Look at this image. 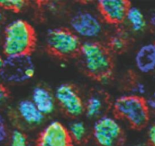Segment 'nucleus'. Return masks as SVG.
<instances>
[{
  "label": "nucleus",
  "instance_id": "nucleus-15",
  "mask_svg": "<svg viewBox=\"0 0 155 146\" xmlns=\"http://www.w3.org/2000/svg\"><path fill=\"white\" fill-rule=\"evenodd\" d=\"M104 99L98 95H93L89 97L84 103V113L90 119L99 118L104 110Z\"/></svg>",
  "mask_w": 155,
  "mask_h": 146
},
{
  "label": "nucleus",
  "instance_id": "nucleus-3",
  "mask_svg": "<svg viewBox=\"0 0 155 146\" xmlns=\"http://www.w3.org/2000/svg\"><path fill=\"white\" fill-rule=\"evenodd\" d=\"M116 114L136 129L144 127L149 121V109L145 100L134 95H123L115 101Z\"/></svg>",
  "mask_w": 155,
  "mask_h": 146
},
{
  "label": "nucleus",
  "instance_id": "nucleus-7",
  "mask_svg": "<svg viewBox=\"0 0 155 146\" xmlns=\"http://www.w3.org/2000/svg\"><path fill=\"white\" fill-rule=\"evenodd\" d=\"M122 135L121 125L111 116H101L94 123L93 137L99 146H116Z\"/></svg>",
  "mask_w": 155,
  "mask_h": 146
},
{
  "label": "nucleus",
  "instance_id": "nucleus-5",
  "mask_svg": "<svg viewBox=\"0 0 155 146\" xmlns=\"http://www.w3.org/2000/svg\"><path fill=\"white\" fill-rule=\"evenodd\" d=\"M49 49L60 56H71L79 53L81 43L74 33L64 28L48 30L46 37Z\"/></svg>",
  "mask_w": 155,
  "mask_h": 146
},
{
  "label": "nucleus",
  "instance_id": "nucleus-22",
  "mask_svg": "<svg viewBox=\"0 0 155 146\" xmlns=\"http://www.w3.org/2000/svg\"><path fill=\"white\" fill-rule=\"evenodd\" d=\"M8 99V92L3 84L0 82V107H3Z\"/></svg>",
  "mask_w": 155,
  "mask_h": 146
},
{
  "label": "nucleus",
  "instance_id": "nucleus-18",
  "mask_svg": "<svg viewBox=\"0 0 155 146\" xmlns=\"http://www.w3.org/2000/svg\"><path fill=\"white\" fill-rule=\"evenodd\" d=\"M27 2L24 0H3L0 1V7L7 10L20 12L26 6Z\"/></svg>",
  "mask_w": 155,
  "mask_h": 146
},
{
  "label": "nucleus",
  "instance_id": "nucleus-24",
  "mask_svg": "<svg viewBox=\"0 0 155 146\" xmlns=\"http://www.w3.org/2000/svg\"><path fill=\"white\" fill-rule=\"evenodd\" d=\"M146 104L148 107L149 111H155V92H153L150 96L145 100Z\"/></svg>",
  "mask_w": 155,
  "mask_h": 146
},
{
  "label": "nucleus",
  "instance_id": "nucleus-9",
  "mask_svg": "<svg viewBox=\"0 0 155 146\" xmlns=\"http://www.w3.org/2000/svg\"><path fill=\"white\" fill-rule=\"evenodd\" d=\"M67 128L61 122H50L44 128L37 139V146H73Z\"/></svg>",
  "mask_w": 155,
  "mask_h": 146
},
{
  "label": "nucleus",
  "instance_id": "nucleus-21",
  "mask_svg": "<svg viewBox=\"0 0 155 146\" xmlns=\"http://www.w3.org/2000/svg\"><path fill=\"white\" fill-rule=\"evenodd\" d=\"M146 92H147V88H146L145 85L142 82H137L134 85L133 88H132V95L143 98Z\"/></svg>",
  "mask_w": 155,
  "mask_h": 146
},
{
  "label": "nucleus",
  "instance_id": "nucleus-1",
  "mask_svg": "<svg viewBox=\"0 0 155 146\" xmlns=\"http://www.w3.org/2000/svg\"><path fill=\"white\" fill-rule=\"evenodd\" d=\"M79 53L86 71L91 76L106 83L111 78L112 62L107 49L94 41L81 44Z\"/></svg>",
  "mask_w": 155,
  "mask_h": 146
},
{
  "label": "nucleus",
  "instance_id": "nucleus-26",
  "mask_svg": "<svg viewBox=\"0 0 155 146\" xmlns=\"http://www.w3.org/2000/svg\"><path fill=\"white\" fill-rule=\"evenodd\" d=\"M56 8H57V5L55 2H50V3L48 4V9L50 12H55Z\"/></svg>",
  "mask_w": 155,
  "mask_h": 146
},
{
  "label": "nucleus",
  "instance_id": "nucleus-11",
  "mask_svg": "<svg viewBox=\"0 0 155 146\" xmlns=\"http://www.w3.org/2000/svg\"><path fill=\"white\" fill-rule=\"evenodd\" d=\"M135 64L141 73L148 74L155 70V43L144 44L137 50Z\"/></svg>",
  "mask_w": 155,
  "mask_h": 146
},
{
  "label": "nucleus",
  "instance_id": "nucleus-20",
  "mask_svg": "<svg viewBox=\"0 0 155 146\" xmlns=\"http://www.w3.org/2000/svg\"><path fill=\"white\" fill-rule=\"evenodd\" d=\"M8 136L6 121L2 115H0V144H2Z\"/></svg>",
  "mask_w": 155,
  "mask_h": 146
},
{
  "label": "nucleus",
  "instance_id": "nucleus-19",
  "mask_svg": "<svg viewBox=\"0 0 155 146\" xmlns=\"http://www.w3.org/2000/svg\"><path fill=\"white\" fill-rule=\"evenodd\" d=\"M126 41L121 35H115L110 38V47L116 52H121L126 48Z\"/></svg>",
  "mask_w": 155,
  "mask_h": 146
},
{
  "label": "nucleus",
  "instance_id": "nucleus-8",
  "mask_svg": "<svg viewBox=\"0 0 155 146\" xmlns=\"http://www.w3.org/2000/svg\"><path fill=\"white\" fill-rule=\"evenodd\" d=\"M54 98L63 111L71 117H78L84 113V103L71 85L64 83L57 86Z\"/></svg>",
  "mask_w": 155,
  "mask_h": 146
},
{
  "label": "nucleus",
  "instance_id": "nucleus-4",
  "mask_svg": "<svg viewBox=\"0 0 155 146\" xmlns=\"http://www.w3.org/2000/svg\"><path fill=\"white\" fill-rule=\"evenodd\" d=\"M35 71V64L30 54L6 56L0 78L8 84H21L34 78Z\"/></svg>",
  "mask_w": 155,
  "mask_h": 146
},
{
  "label": "nucleus",
  "instance_id": "nucleus-25",
  "mask_svg": "<svg viewBox=\"0 0 155 146\" xmlns=\"http://www.w3.org/2000/svg\"><path fill=\"white\" fill-rule=\"evenodd\" d=\"M149 24L152 28H155V12H153L149 17Z\"/></svg>",
  "mask_w": 155,
  "mask_h": 146
},
{
  "label": "nucleus",
  "instance_id": "nucleus-10",
  "mask_svg": "<svg viewBox=\"0 0 155 146\" xmlns=\"http://www.w3.org/2000/svg\"><path fill=\"white\" fill-rule=\"evenodd\" d=\"M97 5L102 17L112 24L124 22L131 6L128 1L124 0H101L97 2Z\"/></svg>",
  "mask_w": 155,
  "mask_h": 146
},
{
  "label": "nucleus",
  "instance_id": "nucleus-12",
  "mask_svg": "<svg viewBox=\"0 0 155 146\" xmlns=\"http://www.w3.org/2000/svg\"><path fill=\"white\" fill-rule=\"evenodd\" d=\"M31 101L44 116L50 115L56 109L54 95L43 86H37L32 91Z\"/></svg>",
  "mask_w": 155,
  "mask_h": 146
},
{
  "label": "nucleus",
  "instance_id": "nucleus-13",
  "mask_svg": "<svg viewBox=\"0 0 155 146\" xmlns=\"http://www.w3.org/2000/svg\"><path fill=\"white\" fill-rule=\"evenodd\" d=\"M17 111L21 120L29 126H39L45 119V116L39 111L31 100L21 101L18 104Z\"/></svg>",
  "mask_w": 155,
  "mask_h": 146
},
{
  "label": "nucleus",
  "instance_id": "nucleus-2",
  "mask_svg": "<svg viewBox=\"0 0 155 146\" xmlns=\"http://www.w3.org/2000/svg\"><path fill=\"white\" fill-rule=\"evenodd\" d=\"M34 44V31L25 20L15 19L7 25L3 41V52L6 56L30 54Z\"/></svg>",
  "mask_w": 155,
  "mask_h": 146
},
{
  "label": "nucleus",
  "instance_id": "nucleus-27",
  "mask_svg": "<svg viewBox=\"0 0 155 146\" xmlns=\"http://www.w3.org/2000/svg\"><path fill=\"white\" fill-rule=\"evenodd\" d=\"M3 19H4L3 12H2V8L0 7V23L3 21Z\"/></svg>",
  "mask_w": 155,
  "mask_h": 146
},
{
  "label": "nucleus",
  "instance_id": "nucleus-17",
  "mask_svg": "<svg viewBox=\"0 0 155 146\" xmlns=\"http://www.w3.org/2000/svg\"><path fill=\"white\" fill-rule=\"evenodd\" d=\"M10 146H28V141L26 135L20 129H15L9 137Z\"/></svg>",
  "mask_w": 155,
  "mask_h": 146
},
{
  "label": "nucleus",
  "instance_id": "nucleus-16",
  "mask_svg": "<svg viewBox=\"0 0 155 146\" xmlns=\"http://www.w3.org/2000/svg\"><path fill=\"white\" fill-rule=\"evenodd\" d=\"M67 129L73 142L81 143L86 139L87 128L84 122L80 120L73 121L70 123Z\"/></svg>",
  "mask_w": 155,
  "mask_h": 146
},
{
  "label": "nucleus",
  "instance_id": "nucleus-23",
  "mask_svg": "<svg viewBox=\"0 0 155 146\" xmlns=\"http://www.w3.org/2000/svg\"><path fill=\"white\" fill-rule=\"evenodd\" d=\"M147 138L150 146H155V124H152L147 129Z\"/></svg>",
  "mask_w": 155,
  "mask_h": 146
},
{
  "label": "nucleus",
  "instance_id": "nucleus-28",
  "mask_svg": "<svg viewBox=\"0 0 155 146\" xmlns=\"http://www.w3.org/2000/svg\"><path fill=\"white\" fill-rule=\"evenodd\" d=\"M3 63H4V59L2 57V56H0V70L2 69V65H3Z\"/></svg>",
  "mask_w": 155,
  "mask_h": 146
},
{
  "label": "nucleus",
  "instance_id": "nucleus-6",
  "mask_svg": "<svg viewBox=\"0 0 155 146\" xmlns=\"http://www.w3.org/2000/svg\"><path fill=\"white\" fill-rule=\"evenodd\" d=\"M71 31L78 38L92 41L98 38L103 31L101 19L88 10H80L72 15L69 22Z\"/></svg>",
  "mask_w": 155,
  "mask_h": 146
},
{
  "label": "nucleus",
  "instance_id": "nucleus-14",
  "mask_svg": "<svg viewBox=\"0 0 155 146\" xmlns=\"http://www.w3.org/2000/svg\"><path fill=\"white\" fill-rule=\"evenodd\" d=\"M127 21L131 30L135 33L142 32L147 28V20L141 9L135 6H130L126 15Z\"/></svg>",
  "mask_w": 155,
  "mask_h": 146
},
{
  "label": "nucleus",
  "instance_id": "nucleus-29",
  "mask_svg": "<svg viewBox=\"0 0 155 146\" xmlns=\"http://www.w3.org/2000/svg\"><path fill=\"white\" fill-rule=\"evenodd\" d=\"M134 146H147V145H146L145 144H144V143H138V144H136Z\"/></svg>",
  "mask_w": 155,
  "mask_h": 146
}]
</instances>
